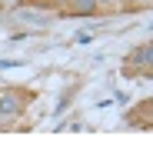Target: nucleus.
<instances>
[{
    "mask_svg": "<svg viewBox=\"0 0 153 150\" xmlns=\"http://www.w3.org/2000/svg\"><path fill=\"white\" fill-rule=\"evenodd\" d=\"M0 113H4V117H17V113H20V100H17L10 90L0 93Z\"/></svg>",
    "mask_w": 153,
    "mask_h": 150,
    "instance_id": "obj_1",
    "label": "nucleus"
},
{
    "mask_svg": "<svg viewBox=\"0 0 153 150\" xmlns=\"http://www.w3.org/2000/svg\"><path fill=\"white\" fill-rule=\"evenodd\" d=\"M70 13H80V17L97 13V0H73V4H70Z\"/></svg>",
    "mask_w": 153,
    "mask_h": 150,
    "instance_id": "obj_2",
    "label": "nucleus"
},
{
    "mask_svg": "<svg viewBox=\"0 0 153 150\" xmlns=\"http://www.w3.org/2000/svg\"><path fill=\"white\" fill-rule=\"evenodd\" d=\"M130 63H143V50H133V54H130Z\"/></svg>",
    "mask_w": 153,
    "mask_h": 150,
    "instance_id": "obj_3",
    "label": "nucleus"
}]
</instances>
